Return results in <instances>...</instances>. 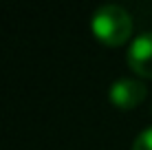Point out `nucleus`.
I'll list each match as a JSON object with an SVG mask.
<instances>
[{
	"label": "nucleus",
	"mask_w": 152,
	"mask_h": 150,
	"mask_svg": "<svg viewBox=\"0 0 152 150\" xmlns=\"http://www.w3.org/2000/svg\"><path fill=\"white\" fill-rule=\"evenodd\" d=\"M132 150H152V126L145 128V130L134 139Z\"/></svg>",
	"instance_id": "4"
},
{
	"label": "nucleus",
	"mask_w": 152,
	"mask_h": 150,
	"mask_svg": "<svg viewBox=\"0 0 152 150\" xmlns=\"http://www.w3.org/2000/svg\"><path fill=\"white\" fill-rule=\"evenodd\" d=\"M128 64L139 75L152 77V31L137 35L128 49Z\"/></svg>",
	"instance_id": "3"
},
{
	"label": "nucleus",
	"mask_w": 152,
	"mask_h": 150,
	"mask_svg": "<svg viewBox=\"0 0 152 150\" xmlns=\"http://www.w3.org/2000/svg\"><path fill=\"white\" fill-rule=\"evenodd\" d=\"M93 33L106 44H124L132 33V18L119 4H104L93 13Z\"/></svg>",
	"instance_id": "1"
},
{
	"label": "nucleus",
	"mask_w": 152,
	"mask_h": 150,
	"mask_svg": "<svg viewBox=\"0 0 152 150\" xmlns=\"http://www.w3.org/2000/svg\"><path fill=\"white\" fill-rule=\"evenodd\" d=\"M108 97L115 106L119 108H134L143 102L145 97V86L143 82L132 80V77H121V80L113 82L110 91H108Z\"/></svg>",
	"instance_id": "2"
}]
</instances>
